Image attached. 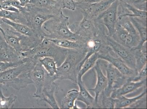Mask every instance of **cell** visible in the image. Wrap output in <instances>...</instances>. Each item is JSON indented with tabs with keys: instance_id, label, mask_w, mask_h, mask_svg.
I'll return each instance as SVG.
<instances>
[{
	"instance_id": "cell-25",
	"label": "cell",
	"mask_w": 147,
	"mask_h": 109,
	"mask_svg": "<svg viewBox=\"0 0 147 109\" xmlns=\"http://www.w3.org/2000/svg\"><path fill=\"white\" fill-rule=\"evenodd\" d=\"M99 52L94 53L89 57L84 62L82 67L78 71L77 76V82L82 81V78L84 74L94 67L96 62L98 60Z\"/></svg>"
},
{
	"instance_id": "cell-39",
	"label": "cell",
	"mask_w": 147,
	"mask_h": 109,
	"mask_svg": "<svg viewBox=\"0 0 147 109\" xmlns=\"http://www.w3.org/2000/svg\"><path fill=\"white\" fill-rule=\"evenodd\" d=\"M2 2H1V0H0V10L2 9Z\"/></svg>"
},
{
	"instance_id": "cell-9",
	"label": "cell",
	"mask_w": 147,
	"mask_h": 109,
	"mask_svg": "<svg viewBox=\"0 0 147 109\" xmlns=\"http://www.w3.org/2000/svg\"><path fill=\"white\" fill-rule=\"evenodd\" d=\"M110 48L107 47L99 52V59L106 61L114 66L121 74L127 78H132L136 76L137 72L135 69L131 68L118 57L113 56L111 54Z\"/></svg>"
},
{
	"instance_id": "cell-24",
	"label": "cell",
	"mask_w": 147,
	"mask_h": 109,
	"mask_svg": "<svg viewBox=\"0 0 147 109\" xmlns=\"http://www.w3.org/2000/svg\"><path fill=\"white\" fill-rule=\"evenodd\" d=\"M0 17L6 19L17 23L22 24L26 26L27 25L26 18L21 12H16L2 9L0 10Z\"/></svg>"
},
{
	"instance_id": "cell-28",
	"label": "cell",
	"mask_w": 147,
	"mask_h": 109,
	"mask_svg": "<svg viewBox=\"0 0 147 109\" xmlns=\"http://www.w3.org/2000/svg\"><path fill=\"white\" fill-rule=\"evenodd\" d=\"M38 61L51 76H53L57 74V63L53 58L48 57H43L38 60Z\"/></svg>"
},
{
	"instance_id": "cell-32",
	"label": "cell",
	"mask_w": 147,
	"mask_h": 109,
	"mask_svg": "<svg viewBox=\"0 0 147 109\" xmlns=\"http://www.w3.org/2000/svg\"><path fill=\"white\" fill-rule=\"evenodd\" d=\"M139 10L147 11V0H123Z\"/></svg>"
},
{
	"instance_id": "cell-35",
	"label": "cell",
	"mask_w": 147,
	"mask_h": 109,
	"mask_svg": "<svg viewBox=\"0 0 147 109\" xmlns=\"http://www.w3.org/2000/svg\"><path fill=\"white\" fill-rule=\"evenodd\" d=\"M62 9L74 11L76 9V5L74 0H61Z\"/></svg>"
},
{
	"instance_id": "cell-38",
	"label": "cell",
	"mask_w": 147,
	"mask_h": 109,
	"mask_svg": "<svg viewBox=\"0 0 147 109\" xmlns=\"http://www.w3.org/2000/svg\"><path fill=\"white\" fill-rule=\"evenodd\" d=\"M4 40H5V39L4 38L3 36V35L2 33L0 31V45H1V42H2Z\"/></svg>"
},
{
	"instance_id": "cell-14",
	"label": "cell",
	"mask_w": 147,
	"mask_h": 109,
	"mask_svg": "<svg viewBox=\"0 0 147 109\" xmlns=\"http://www.w3.org/2000/svg\"><path fill=\"white\" fill-rule=\"evenodd\" d=\"M146 85V79L143 80L138 82L129 80V78L126 82L121 87L113 90L111 94V97L113 99H116L121 96L136 91L143 86Z\"/></svg>"
},
{
	"instance_id": "cell-17",
	"label": "cell",
	"mask_w": 147,
	"mask_h": 109,
	"mask_svg": "<svg viewBox=\"0 0 147 109\" xmlns=\"http://www.w3.org/2000/svg\"><path fill=\"white\" fill-rule=\"evenodd\" d=\"M77 84L79 87L77 101H81L86 104L87 108H98L96 104L95 98L92 96L85 87L83 81H78Z\"/></svg>"
},
{
	"instance_id": "cell-13",
	"label": "cell",
	"mask_w": 147,
	"mask_h": 109,
	"mask_svg": "<svg viewBox=\"0 0 147 109\" xmlns=\"http://www.w3.org/2000/svg\"><path fill=\"white\" fill-rule=\"evenodd\" d=\"M23 57L4 40L0 45V61L6 63H17L22 60Z\"/></svg>"
},
{
	"instance_id": "cell-4",
	"label": "cell",
	"mask_w": 147,
	"mask_h": 109,
	"mask_svg": "<svg viewBox=\"0 0 147 109\" xmlns=\"http://www.w3.org/2000/svg\"><path fill=\"white\" fill-rule=\"evenodd\" d=\"M86 51L68 49L63 63L57 67L55 76L57 80H69L77 84L79 65L86 54Z\"/></svg>"
},
{
	"instance_id": "cell-34",
	"label": "cell",
	"mask_w": 147,
	"mask_h": 109,
	"mask_svg": "<svg viewBox=\"0 0 147 109\" xmlns=\"http://www.w3.org/2000/svg\"><path fill=\"white\" fill-rule=\"evenodd\" d=\"M147 65H146L141 71L138 72L137 75L132 78H129V80L138 82V81L146 79Z\"/></svg>"
},
{
	"instance_id": "cell-19",
	"label": "cell",
	"mask_w": 147,
	"mask_h": 109,
	"mask_svg": "<svg viewBox=\"0 0 147 109\" xmlns=\"http://www.w3.org/2000/svg\"><path fill=\"white\" fill-rule=\"evenodd\" d=\"M129 19L138 33L140 38V44L134 50L140 49L147 42V21L138 18L129 17Z\"/></svg>"
},
{
	"instance_id": "cell-31",
	"label": "cell",
	"mask_w": 147,
	"mask_h": 109,
	"mask_svg": "<svg viewBox=\"0 0 147 109\" xmlns=\"http://www.w3.org/2000/svg\"><path fill=\"white\" fill-rule=\"evenodd\" d=\"M29 58H24L22 60L17 63H6L0 61V72L6 71L8 69L17 67L22 64L30 60Z\"/></svg>"
},
{
	"instance_id": "cell-33",
	"label": "cell",
	"mask_w": 147,
	"mask_h": 109,
	"mask_svg": "<svg viewBox=\"0 0 147 109\" xmlns=\"http://www.w3.org/2000/svg\"><path fill=\"white\" fill-rule=\"evenodd\" d=\"M102 94L101 105L100 108H114V99L111 97H107Z\"/></svg>"
},
{
	"instance_id": "cell-2",
	"label": "cell",
	"mask_w": 147,
	"mask_h": 109,
	"mask_svg": "<svg viewBox=\"0 0 147 109\" xmlns=\"http://www.w3.org/2000/svg\"><path fill=\"white\" fill-rule=\"evenodd\" d=\"M69 18L64 14L62 10L46 21L42 26L48 33L45 38L49 39H67L85 42L78 35L72 32L69 28Z\"/></svg>"
},
{
	"instance_id": "cell-16",
	"label": "cell",
	"mask_w": 147,
	"mask_h": 109,
	"mask_svg": "<svg viewBox=\"0 0 147 109\" xmlns=\"http://www.w3.org/2000/svg\"><path fill=\"white\" fill-rule=\"evenodd\" d=\"M105 68L107 80V86L102 94L107 97H110L113 91V85L123 75L111 63L105 65Z\"/></svg>"
},
{
	"instance_id": "cell-20",
	"label": "cell",
	"mask_w": 147,
	"mask_h": 109,
	"mask_svg": "<svg viewBox=\"0 0 147 109\" xmlns=\"http://www.w3.org/2000/svg\"><path fill=\"white\" fill-rule=\"evenodd\" d=\"M146 93L147 90L146 88L141 94L133 98H127L124 96H121L114 99V108H129V107L136 103L137 101L146 96Z\"/></svg>"
},
{
	"instance_id": "cell-12",
	"label": "cell",
	"mask_w": 147,
	"mask_h": 109,
	"mask_svg": "<svg viewBox=\"0 0 147 109\" xmlns=\"http://www.w3.org/2000/svg\"><path fill=\"white\" fill-rule=\"evenodd\" d=\"M49 75L38 61L35 65L33 69L28 72L29 78L36 88V91L33 95L34 98L37 99L40 96Z\"/></svg>"
},
{
	"instance_id": "cell-40",
	"label": "cell",
	"mask_w": 147,
	"mask_h": 109,
	"mask_svg": "<svg viewBox=\"0 0 147 109\" xmlns=\"http://www.w3.org/2000/svg\"><path fill=\"white\" fill-rule=\"evenodd\" d=\"M0 31H1V33H2V34H3V29H2V28H1V27H0Z\"/></svg>"
},
{
	"instance_id": "cell-6",
	"label": "cell",
	"mask_w": 147,
	"mask_h": 109,
	"mask_svg": "<svg viewBox=\"0 0 147 109\" xmlns=\"http://www.w3.org/2000/svg\"><path fill=\"white\" fill-rule=\"evenodd\" d=\"M1 27L7 43L20 53L33 48L39 43V40L36 37L21 34L4 22Z\"/></svg>"
},
{
	"instance_id": "cell-10",
	"label": "cell",
	"mask_w": 147,
	"mask_h": 109,
	"mask_svg": "<svg viewBox=\"0 0 147 109\" xmlns=\"http://www.w3.org/2000/svg\"><path fill=\"white\" fill-rule=\"evenodd\" d=\"M107 44L112 51H113L117 56L122 60L129 67L136 70V59L134 51L120 44L108 35Z\"/></svg>"
},
{
	"instance_id": "cell-1",
	"label": "cell",
	"mask_w": 147,
	"mask_h": 109,
	"mask_svg": "<svg viewBox=\"0 0 147 109\" xmlns=\"http://www.w3.org/2000/svg\"><path fill=\"white\" fill-rule=\"evenodd\" d=\"M36 63L32 59L17 67L0 72V84L6 88H12L19 91L33 84L28 72L34 67Z\"/></svg>"
},
{
	"instance_id": "cell-11",
	"label": "cell",
	"mask_w": 147,
	"mask_h": 109,
	"mask_svg": "<svg viewBox=\"0 0 147 109\" xmlns=\"http://www.w3.org/2000/svg\"><path fill=\"white\" fill-rule=\"evenodd\" d=\"M119 6V0H116L111 6L96 18L106 27L108 36L111 37L114 33L117 21Z\"/></svg>"
},
{
	"instance_id": "cell-37",
	"label": "cell",
	"mask_w": 147,
	"mask_h": 109,
	"mask_svg": "<svg viewBox=\"0 0 147 109\" xmlns=\"http://www.w3.org/2000/svg\"><path fill=\"white\" fill-rule=\"evenodd\" d=\"M3 9L9 11L16 12H19V10L17 8L11 6H3Z\"/></svg>"
},
{
	"instance_id": "cell-29",
	"label": "cell",
	"mask_w": 147,
	"mask_h": 109,
	"mask_svg": "<svg viewBox=\"0 0 147 109\" xmlns=\"http://www.w3.org/2000/svg\"><path fill=\"white\" fill-rule=\"evenodd\" d=\"M128 35V32L119 24L117 21L114 32L111 37L115 42L125 46Z\"/></svg>"
},
{
	"instance_id": "cell-26",
	"label": "cell",
	"mask_w": 147,
	"mask_h": 109,
	"mask_svg": "<svg viewBox=\"0 0 147 109\" xmlns=\"http://www.w3.org/2000/svg\"><path fill=\"white\" fill-rule=\"evenodd\" d=\"M119 5L125 7L131 14H128L125 17L137 18L143 20L147 21V11L139 10L129 4L123 0H119Z\"/></svg>"
},
{
	"instance_id": "cell-27",
	"label": "cell",
	"mask_w": 147,
	"mask_h": 109,
	"mask_svg": "<svg viewBox=\"0 0 147 109\" xmlns=\"http://www.w3.org/2000/svg\"><path fill=\"white\" fill-rule=\"evenodd\" d=\"M78 95V90L74 89L69 90L61 101V108L73 109Z\"/></svg>"
},
{
	"instance_id": "cell-5",
	"label": "cell",
	"mask_w": 147,
	"mask_h": 109,
	"mask_svg": "<svg viewBox=\"0 0 147 109\" xmlns=\"http://www.w3.org/2000/svg\"><path fill=\"white\" fill-rule=\"evenodd\" d=\"M67 50V49L57 46L50 40L43 39L39 45L28 50L26 53L28 56L32 58V60L35 62H38V60L43 57L53 58L57 63V67H59L65 60Z\"/></svg>"
},
{
	"instance_id": "cell-36",
	"label": "cell",
	"mask_w": 147,
	"mask_h": 109,
	"mask_svg": "<svg viewBox=\"0 0 147 109\" xmlns=\"http://www.w3.org/2000/svg\"><path fill=\"white\" fill-rule=\"evenodd\" d=\"M75 1L76 5L82 4H92L100 2L102 0H74Z\"/></svg>"
},
{
	"instance_id": "cell-15",
	"label": "cell",
	"mask_w": 147,
	"mask_h": 109,
	"mask_svg": "<svg viewBox=\"0 0 147 109\" xmlns=\"http://www.w3.org/2000/svg\"><path fill=\"white\" fill-rule=\"evenodd\" d=\"M94 68L97 74V83L94 88L88 89V90L94 92L95 100L96 105L100 108L98 105V99L100 94L103 92L107 86V80L101 70L100 62L97 61L94 66Z\"/></svg>"
},
{
	"instance_id": "cell-3",
	"label": "cell",
	"mask_w": 147,
	"mask_h": 109,
	"mask_svg": "<svg viewBox=\"0 0 147 109\" xmlns=\"http://www.w3.org/2000/svg\"><path fill=\"white\" fill-rule=\"evenodd\" d=\"M20 12L26 20L27 26L34 31L39 37L45 38L46 33L42 29L44 24L55 15L49 9L37 7L30 3L22 7Z\"/></svg>"
},
{
	"instance_id": "cell-22",
	"label": "cell",
	"mask_w": 147,
	"mask_h": 109,
	"mask_svg": "<svg viewBox=\"0 0 147 109\" xmlns=\"http://www.w3.org/2000/svg\"><path fill=\"white\" fill-rule=\"evenodd\" d=\"M2 19L4 22L11 26L16 31L20 33L21 34L29 37H41L37 35L32 29L26 25L12 22L6 19Z\"/></svg>"
},
{
	"instance_id": "cell-18",
	"label": "cell",
	"mask_w": 147,
	"mask_h": 109,
	"mask_svg": "<svg viewBox=\"0 0 147 109\" xmlns=\"http://www.w3.org/2000/svg\"><path fill=\"white\" fill-rule=\"evenodd\" d=\"M31 4L51 11L56 15L62 10L61 0H31Z\"/></svg>"
},
{
	"instance_id": "cell-21",
	"label": "cell",
	"mask_w": 147,
	"mask_h": 109,
	"mask_svg": "<svg viewBox=\"0 0 147 109\" xmlns=\"http://www.w3.org/2000/svg\"><path fill=\"white\" fill-rule=\"evenodd\" d=\"M49 39L57 46L64 48L77 51L86 50L85 42L82 41L67 39Z\"/></svg>"
},
{
	"instance_id": "cell-7",
	"label": "cell",
	"mask_w": 147,
	"mask_h": 109,
	"mask_svg": "<svg viewBox=\"0 0 147 109\" xmlns=\"http://www.w3.org/2000/svg\"><path fill=\"white\" fill-rule=\"evenodd\" d=\"M82 13L83 16L82 20L69 25V28L72 32L78 35L86 41L96 35L97 27L95 19L87 13L83 12Z\"/></svg>"
},
{
	"instance_id": "cell-8",
	"label": "cell",
	"mask_w": 147,
	"mask_h": 109,
	"mask_svg": "<svg viewBox=\"0 0 147 109\" xmlns=\"http://www.w3.org/2000/svg\"><path fill=\"white\" fill-rule=\"evenodd\" d=\"M57 80L55 75H48L46 83L40 96L37 98L38 105L45 106L47 104L52 108H60L55 97V94L58 93L60 89L59 84L55 82Z\"/></svg>"
},
{
	"instance_id": "cell-23",
	"label": "cell",
	"mask_w": 147,
	"mask_h": 109,
	"mask_svg": "<svg viewBox=\"0 0 147 109\" xmlns=\"http://www.w3.org/2000/svg\"><path fill=\"white\" fill-rule=\"evenodd\" d=\"M133 51L136 59V70L138 72L147 65L146 43L141 48Z\"/></svg>"
},
{
	"instance_id": "cell-30",
	"label": "cell",
	"mask_w": 147,
	"mask_h": 109,
	"mask_svg": "<svg viewBox=\"0 0 147 109\" xmlns=\"http://www.w3.org/2000/svg\"><path fill=\"white\" fill-rule=\"evenodd\" d=\"M17 96L11 94L9 97L4 95L2 85L0 84V109L12 108L16 100Z\"/></svg>"
}]
</instances>
